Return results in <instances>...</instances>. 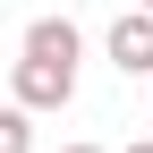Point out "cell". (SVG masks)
Returning a JSON list of instances; mask_svg holds the SVG:
<instances>
[{"mask_svg": "<svg viewBox=\"0 0 153 153\" xmlns=\"http://www.w3.org/2000/svg\"><path fill=\"white\" fill-rule=\"evenodd\" d=\"M76 102V60H17V111H68Z\"/></svg>", "mask_w": 153, "mask_h": 153, "instance_id": "cell-1", "label": "cell"}, {"mask_svg": "<svg viewBox=\"0 0 153 153\" xmlns=\"http://www.w3.org/2000/svg\"><path fill=\"white\" fill-rule=\"evenodd\" d=\"M111 68L119 76H153V9H128L111 26Z\"/></svg>", "mask_w": 153, "mask_h": 153, "instance_id": "cell-2", "label": "cell"}, {"mask_svg": "<svg viewBox=\"0 0 153 153\" xmlns=\"http://www.w3.org/2000/svg\"><path fill=\"white\" fill-rule=\"evenodd\" d=\"M26 51H34V60H76L85 34H76L68 17H34V26H26Z\"/></svg>", "mask_w": 153, "mask_h": 153, "instance_id": "cell-3", "label": "cell"}, {"mask_svg": "<svg viewBox=\"0 0 153 153\" xmlns=\"http://www.w3.org/2000/svg\"><path fill=\"white\" fill-rule=\"evenodd\" d=\"M0 153H34V111L0 102Z\"/></svg>", "mask_w": 153, "mask_h": 153, "instance_id": "cell-4", "label": "cell"}, {"mask_svg": "<svg viewBox=\"0 0 153 153\" xmlns=\"http://www.w3.org/2000/svg\"><path fill=\"white\" fill-rule=\"evenodd\" d=\"M68 153H102V145H68Z\"/></svg>", "mask_w": 153, "mask_h": 153, "instance_id": "cell-5", "label": "cell"}, {"mask_svg": "<svg viewBox=\"0 0 153 153\" xmlns=\"http://www.w3.org/2000/svg\"><path fill=\"white\" fill-rule=\"evenodd\" d=\"M128 153H153V136H145V145H128Z\"/></svg>", "mask_w": 153, "mask_h": 153, "instance_id": "cell-6", "label": "cell"}, {"mask_svg": "<svg viewBox=\"0 0 153 153\" xmlns=\"http://www.w3.org/2000/svg\"><path fill=\"white\" fill-rule=\"evenodd\" d=\"M136 9H153V0H136Z\"/></svg>", "mask_w": 153, "mask_h": 153, "instance_id": "cell-7", "label": "cell"}]
</instances>
